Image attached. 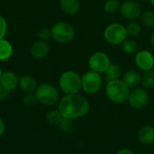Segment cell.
Returning a JSON list of instances; mask_svg holds the SVG:
<instances>
[{"label": "cell", "instance_id": "36", "mask_svg": "<svg viewBox=\"0 0 154 154\" xmlns=\"http://www.w3.org/2000/svg\"><path fill=\"white\" fill-rule=\"evenodd\" d=\"M2 72H3V71H2V69H1V68H0V77H1V74H2Z\"/></svg>", "mask_w": 154, "mask_h": 154}, {"label": "cell", "instance_id": "35", "mask_svg": "<svg viewBox=\"0 0 154 154\" xmlns=\"http://www.w3.org/2000/svg\"><path fill=\"white\" fill-rule=\"evenodd\" d=\"M140 2H147V1H150V0H138Z\"/></svg>", "mask_w": 154, "mask_h": 154}, {"label": "cell", "instance_id": "14", "mask_svg": "<svg viewBox=\"0 0 154 154\" xmlns=\"http://www.w3.org/2000/svg\"><path fill=\"white\" fill-rule=\"evenodd\" d=\"M122 80L130 88H134L142 83V75L136 69H129L122 76Z\"/></svg>", "mask_w": 154, "mask_h": 154}, {"label": "cell", "instance_id": "7", "mask_svg": "<svg viewBox=\"0 0 154 154\" xmlns=\"http://www.w3.org/2000/svg\"><path fill=\"white\" fill-rule=\"evenodd\" d=\"M82 89L85 93L92 95L99 91L102 87L101 74L93 70H88L81 77Z\"/></svg>", "mask_w": 154, "mask_h": 154}, {"label": "cell", "instance_id": "31", "mask_svg": "<svg viewBox=\"0 0 154 154\" xmlns=\"http://www.w3.org/2000/svg\"><path fill=\"white\" fill-rule=\"evenodd\" d=\"M116 154H135L133 151H131V150H129V149H126V148H125V149H121V150H119Z\"/></svg>", "mask_w": 154, "mask_h": 154}, {"label": "cell", "instance_id": "32", "mask_svg": "<svg viewBox=\"0 0 154 154\" xmlns=\"http://www.w3.org/2000/svg\"><path fill=\"white\" fill-rule=\"evenodd\" d=\"M4 132H5V124H4L3 120L0 118V137L3 135Z\"/></svg>", "mask_w": 154, "mask_h": 154}, {"label": "cell", "instance_id": "18", "mask_svg": "<svg viewBox=\"0 0 154 154\" xmlns=\"http://www.w3.org/2000/svg\"><path fill=\"white\" fill-rule=\"evenodd\" d=\"M105 75H106L105 77H106V82L120 79V78L123 76L122 68L118 64L111 63L110 66L108 67V69H106V71L105 72Z\"/></svg>", "mask_w": 154, "mask_h": 154}, {"label": "cell", "instance_id": "16", "mask_svg": "<svg viewBox=\"0 0 154 154\" xmlns=\"http://www.w3.org/2000/svg\"><path fill=\"white\" fill-rule=\"evenodd\" d=\"M60 6L63 13L73 15L79 12L80 4L79 0H60Z\"/></svg>", "mask_w": 154, "mask_h": 154}, {"label": "cell", "instance_id": "29", "mask_svg": "<svg viewBox=\"0 0 154 154\" xmlns=\"http://www.w3.org/2000/svg\"><path fill=\"white\" fill-rule=\"evenodd\" d=\"M62 131L68 132L69 131V129L71 128V119H67V118H63V120L60 122V124L58 125Z\"/></svg>", "mask_w": 154, "mask_h": 154}, {"label": "cell", "instance_id": "24", "mask_svg": "<svg viewBox=\"0 0 154 154\" xmlns=\"http://www.w3.org/2000/svg\"><path fill=\"white\" fill-rule=\"evenodd\" d=\"M142 23L148 28H154V12L145 11L141 15Z\"/></svg>", "mask_w": 154, "mask_h": 154}, {"label": "cell", "instance_id": "19", "mask_svg": "<svg viewBox=\"0 0 154 154\" xmlns=\"http://www.w3.org/2000/svg\"><path fill=\"white\" fill-rule=\"evenodd\" d=\"M13 46L12 44L5 39L0 40V60H8L13 54Z\"/></svg>", "mask_w": 154, "mask_h": 154}, {"label": "cell", "instance_id": "10", "mask_svg": "<svg viewBox=\"0 0 154 154\" xmlns=\"http://www.w3.org/2000/svg\"><path fill=\"white\" fill-rule=\"evenodd\" d=\"M149 101V94L144 88H134L130 91L128 97V103L131 107L135 109L143 108L147 105Z\"/></svg>", "mask_w": 154, "mask_h": 154}, {"label": "cell", "instance_id": "8", "mask_svg": "<svg viewBox=\"0 0 154 154\" xmlns=\"http://www.w3.org/2000/svg\"><path fill=\"white\" fill-rule=\"evenodd\" d=\"M88 66L90 70L97 72L99 74L105 73L110 64L112 63L108 55L102 51L94 52L88 59Z\"/></svg>", "mask_w": 154, "mask_h": 154}, {"label": "cell", "instance_id": "1", "mask_svg": "<svg viewBox=\"0 0 154 154\" xmlns=\"http://www.w3.org/2000/svg\"><path fill=\"white\" fill-rule=\"evenodd\" d=\"M89 102L82 95L66 94L59 103V111L64 118L77 119L86 116L89 111Z\"/></svg>", "mask_w": 154, "mask_h": 154}, {"label": "cell", "instance_id": "34", "mask_svg": "<svg viewBox=\"0 0 154 154\" xmlns=\"http://www.w3.org/2000/svg\"><path fill=\"white\" fill-rule=\"evenodd\" d=\"M150 2H151V4H152V5L154 7V0H150Z\"/></svg>", "mask_w": 154, "mask_h": 154}, {"label": "cell", "instance_id": "26", "mask_svg": "<svg viewBox=\"0 0 154 154\" xmlns=\"http://www.w3.org/2000/svg\"><path fill=\"white\" fill-rule=\"evenodd\" d=\"M37 102H38V100H37L36 95L33 94V92L27 93V94L23 97V105H25V106H34Z\"/></svg>", "mask_w": 154, "mask_h": 154}, {"label": "cell", "instance_id": "3", "mask_svg": "<svg viewBox=\"0 0 154 154\" xmlns=\"http://www.w3.org/2000/svg\"><path fill=\"white\" fill-rule=\"evenodd\" d=\"M59 86L65 94H77L82 88L81 77L74 70H66L60 77Z\"/></svg>", "mask_w": 154, "mask_h": 154}, {"label": "cell", "instance_id": "20", "mask_svg": "<svg viewBox=\"0 0 154 154\" xmlns=\"http://www.w3.org/2000/svg\"><path fill=\"white\" fill-rule=\"evenodd\" d=\"M122 50L127 54H136L138 51L137 42L133 39H126L122 43Z\"/></svg>", "mask_w": 154, "mask_h": 154}, {"label": "cell", "instance_id": "33", "mask_svg": "<svg viewBox=\"0 0 154 154\" xmlns=\"http://www.w3.org/2000/svg\"><path fill=\"white\" fill-rule=\"evenodd\" d=\"M151 45H152V49L154 50V31L152 32V34L151 36Z\"/></svg>", "mask_w": 154, "mask_h": 154}, {"label": "cell", "instance_id": "25", "mask_svg": "<svg viewBox=\"0 0 154 154\" xmlns=\"http://www.w3.org/2000/svg\"><path fill=\"white\" fill-rule=\"evenodd\" d=\"M121 3L118 0H107L104 5V10L106 14H115L120 10Z\"/></svg>", "mask_w": 154, "mask_h": 154}, {"label": "cell", "instance_id": "28", "mask_svg": "<svg viewBox=\"0 0 154 154\" xmlns=\"http://www.w3.org/2000/svg\"><path fill=\"white\" fill-rule=\"evenodd\" d=\"M7 31V23L5 19L0 14V40L3 39Z\"/></svg>", "mask_w": 154, "mask_h": 154}, {"label": "cell", "instance_id": "27", "mask_svg": "<svg viewBox=\"0 0 154 154\" xmlns=\"http://www.w3.org/2000/svg\"><path fill=\"white\" fill-rule=\"evenodd\" d=\"M38 37L40 40L42 41H47L49 40L51 37V29L47 28V27H42L41 28L39 31H38Z\"/></svg>", "mask_w": 154, "mask_h": 154}, {"label": "cell", "instance_id": "2", "mask_svg": "<svg viewBox=\"0 0 154 154\" xmlns=\"http://www.w3.org/2000/svg\"><path fill=\"white\" fill-rule=\"evenodd\" d=\"M130 91V88L122 79L112 80L106 83V95L110 101L116 104L127 102Z\"/></svg>", "mask_w": 154, "mask_h": 154}, {"label": "cell", "instance_id": "12", "mask_svg": "<svg viewBox=\"0 0 154 154\" xmlns=\"http://www.w3.org/2000/svg\"><path fill=\"white\" fill-rule=\"evenodd\" d=\"M49 51H50L49 44L45 41H42V40L34 42L30 48V52L32 56L35 59H43L48 55Z\"/></svg>", "mask_w": 154, "mask_h": 154}, {"label": "cell", "instance_id": "15", "mask_svg": "<svg viewBox=\"0 0 154 154\" xmlns=\"http://www.w3.org/2000/svg\"><path fill=\"white\" fill-rule=\"evenodd\" d=\"M0 83L6 89L11 91L19 85V79L13 71H4L0 77Z\"/></svg>", "mask_w": 154, "mask_h": 154}, {"label": "cell", "instance_id": "21", "mask_svg": "<svg viewBox=\"0 0 154 154\" xmlns=\"http://www.w3.org/2000/svg\"><path fill=\"white\" fill-rule=\"evenodd\" d=\"M63 118L64 117L62 116V115L60 114L59 109L51 110L46 116L47 122L51 125H59L60 124V122L63 120Z\"/></svg>", "mask_w": 154, "mask_h": 154}, {"label": "cell", "instance_id": "9", "mask_svg": "<svg viewBox=\"0 0 154 154\" xmlns=\"http://www.w3.org/2000/svg\"><path fill=\"white\" fill-rule=\"evenodd\" d=\"M120 13L122 16L127 20L134 21L141 17L143 11L140 4L134 0H125L121 4Z\"/></svg>", "mask_w": 154, "mask_h": 154}, {"label": "cell", "instance_id": "23", "mask_svg": "<svg viewBox=\"0 0 154 154\" xmlns=\"http://www.w3.org/2000/svg\"><path fill=\"white\" fill-rule=\"evenodd\" d=\"M126 28V32L127 34L129 36H138L141 32H142V26L140 24V23L136 22V21H131L130 23H128V24L125 26Z\"/></svg>", "mask_w": 154, "mask_h": 154}, {"label": "cell", "instance_id": "17", "mask_svg": "<svg viewBox=\"0 0 154 154\" xmlns=\"http://www.w3.org/2000/svg\"><path fill=\"white\" fill-rule=\"evenodd\" d=\"M19 86L20 88L26 93H31L36 90L37 83L34 78L30 75H24L19 79Z\"/></svg>", "mask_w": 154, "mask_h": 154}, {"label": "cell", "instance_id": "4", "mask_svg": "<svg viewBox=\"0 0 154 154\" xmlns=\"http://www.w3.org/2000/svg\"><path fill=\"white\" fill-rule=\"evenodd\" d=\"M127 36L125 26L119 23L108 24L104 31V39L111 45L122 44L127 39Z\"/></svg>", "mask_w": 154, "mask_h": 154}, {"label": "cell", "instance_id": "6", "mask_svg": "<svg viewBox=\"0 0 154 154\" xmlns=\"http://www.w3.org/2000/svg\"><path fill=\"white\" fill-rule=\"evenodd\" d=\"M38 102L44 106H52L59 99L57 88L49 83H42L36 88L35 92Z\"/></svg>", "mask_w": 154, "mask_h": 154}, {"label": "cell", "instance_id": "11", "mask_svg": "<svg viewBox=\"0 0 154 154\" xmlns=\"http://www.w3.org/2000/svg\"><path fill=\"white\" fill-rule=\"evenodd\" d=\"M134 61L137 68L142 71L146 72L151 69H153L154 56L151 51L147 50L138 51L135 54Z\"/></svg>", "mask_w": 154, "mask_h": 154}, {"label": "cell", "instance_id": "22", "mask_svg": "<svg viewBox=\"0 0 154 154\" xmlns=\"http://www.w3.org/2000/svg\"><path fill=\"white\" fill-rule=\"evenodd\" d=\"M142 85L146 89L154 88V69L144 72L142 76Z\"/></svg>", "mask_w": 154, "mask_h": 154}, {"label": "cell", "instance_id": "13", "mask_svg": "<svg viewBox=\"0 0 154 154\" xmlns=\"http://www.w3.org/2000/svg\"><path fill=\"white\" fill-rule=\"evenodd\" d=\"M138 141L144 144L150 145L154 143V126L152 125H143L138 132Z\"/></svg>", "mask_w": 154, "mask_h": 154}, {"label": "cell", "instance_id": "30", "mask_svg": "<svg viewBox=\"0 0 154 154\" xmlns=\"http://www.w3.org/2000/svg\"><path fill=\"white\" fill-rule=\"evenodd\" d=\"M9 90L6 89L1 83H0V101L5 100L9 96Z\"/></svg>", "mask_w": 154, "mask_h": 154}, {"label": "cell", "instance_id": "5", "mask_svg": "<svg viewBox=\"0 0 154 154\" xmlns=\"http://www.w3.org/2000/svg\"><path fill=\"white\" fill-rule=\"evenodd\" d=\"M51 38L59 43H69L75 37V30L74 28L67 23L59 22L55 23L51 28Z\"/></svg>", "mask_w": 154, "mask_h": 154}]
</instances>
